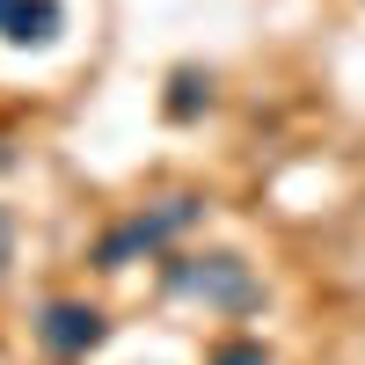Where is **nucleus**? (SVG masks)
I'll return each mask as SVG.
<instances>
[{
    "mask_svg": "<svg viewBox=\"0 0 365 365\" xmlns=\"http://www.w3.org/2000/svg\"><path fill=\"white\" fill-rule=\"evenodd\" d=\"M161 292L182 299V307H205V314H263V278L241 249H168L161 256Z\"/></svg>",
    "mask_w": 365,
    "mask_h": 365,
    "instance_id": "nucleus-1",
    "label": "nucleus"
},
{
    "mask_svg": "<svg viewBox=\"0 0 365 365\" xmlns=\"http://www.w3.org/2000/svg\"><path fill=\"white\" fill-rule=\"evenodd\" d=\"M58 37H66V0H0V44L51 51Z\"/></svg>",
    "mask_w": 365,
    "mask_h": 365,
    "instance_id": "nucleus-4",
    "label": "nucleus"
},
{
    "mask_svg": "<svg viewBox=\"0 0 365 365\" xmlns=\"http://www.w3.org/2000/svg\"><path fill=\"white\" fill-rule=\"evenodd\" d=\"M205 365H278V351H270L263 336H227V344L212 351Z\"/></svg>",
    "mask_w": 365,
    "mask_h": 365,
    "instance_id": "nucleus-6",
    "label": "nucleus"
},
{
    "mask_svg": "<svg viewBox=\"0 0 365 365\" xmlns=\"http://www.w3.org/2000/svg\"><path fill=\"white\" fill-rule=\"evenodd\" d=\"M8 270H15V212L0 205V285H8Z\"/></svg>",
    "mask_w": 365,
    "mask_h": 365,
    "instance_id": "nucleus-7",
    "label": "nucleus"
},
{
    "mask_svg": "<svg viewBox=\"0 0 365 365\" xmlns=\"http://www.w3.org/2000/svg\"><path fill=\"white\" fill-rule=\"evenodd\" d=\"M197 220H205V197H197V190H168V197H154V205H132L125 220H110V227L96 234L88 263H96L103 278H117V270H132V263H146V256H168Z\"/></svg>",
    "mask_w": 365,
    "mask_h": 365,
    "instance_id": "nucleus-2",
    "label": "nucleus"
},
{
    "mask_svg": "<svg viewBox=\"0 0 365 365\" xmlns=\"http://www.w3.org/2000/svg\"><path fill=\"white\" fill-rule=\"evenodd\" d=\"M37 344L58 358V365H88V351L110 344V314L96 307V299H73V292H58L37 307Z\"/></svg>",
    "mask_w": 365,
    "mask_h": 365,
    "instance_id": "nucleus-3",
    "label": "nucleus"
},
{
    "mask_svg": "<svg viewBox=\"0 0 365 365\" xmlns=\"http://www.w3.org/2000/svg\"><path fill=\"white\" fill-rule=\"evenodd\" d=\"M205 110H212V73L205 66H175L168 96H161V117H168V125H197Z\"/></svg>",
    "mask_w": 365,
    "mask_h": 365,
    "instance_id": "nucleus-5",
    "label": "nucleus"
}]
</instances>
